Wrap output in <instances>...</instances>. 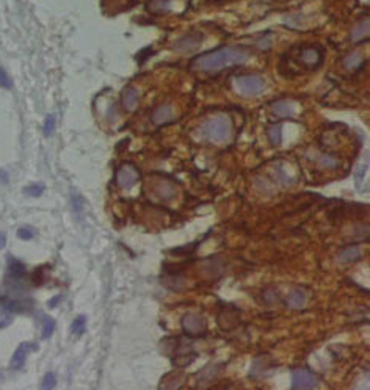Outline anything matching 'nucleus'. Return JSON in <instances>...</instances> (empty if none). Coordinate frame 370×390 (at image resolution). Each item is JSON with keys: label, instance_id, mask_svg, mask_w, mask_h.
Segmentation results:
<instances>
[{"label": "nucleus", "instance_id": "nucleus-1", "mask_svg": "<svg viewBox=\"0 0 370 390\" xmlns=\"http://www.w3.org/2000/svg\"><path fill=\"white\" fill-rule=\"evenodd\" d=\"M249 58H251V52L246 47L223 46L195 57L190 61V71L196 74L213 75L223 69H226V67L245 64Z\"/></svg>", "mask_w": 370, "mask_h": 390}, {"label": "nucleus", "instance_id": "nucleus-2", "mask_svg": "<svg viewBox=\"0 0 370 390\" xmlns=\"http://www.w3.org/2000/svg\"><path fill=\"white\" fill-rule=\"evenodd\" d=\"M231 120L226 115L212 116L201 127V133L205 140L213 143H223L231 137Z\"/></svg>", "mask_w": 370, "mask_h": 390}, {"label": "nucleus", "instance_id": "nucleus-3", "mask_svg": "<svg viewBox=\"0 0 370 390\" xmlns=\"http://www.w3.org/2000/svg\"><path fill=\"white\" fill-rule=\"evenodd\" d=\"M235 87L242 96H259L265 91V80L257 74H245L235 77Z\"/></svg>", "mask_w": 370, "mask_h": 390}, {"label": "nucleus", "instance_id": "nucleus-4", "mask_svg": "<svg viewBox=\"0 0 370 390\" xmlns=\"http://www.w3.org/2000/svg\"><path fill=\"white\" fill-rule=\"evenodd\" d=\"M140 171H138V168H136L134 163H123L121 166L118 168V171H116V183L119 188H123V190H129V188H132V186L135 183H138L140 180Z\"/></svg>", "mask_w": 370, "mask_h": 390}, {"label": "nucleus", "instance_id": "nucleus-5", "mask_svg": "<svg viewBox=\"0 0 370 390\" xmlns=\"http://www.w3.org/2000/svg\"><path fill=\"white\" fill-rule=\"evenodd\" d=\"M317 383V375L309 368H298L292 375V389L294 390H312Z\"/></svg>", "mask_w": 370, "mask_h": 390}, {"label": "nucleus", "instance_id": "nucleus-6", "mask_svg": "<svg viewBox=\"0 0 370 390\" xmlns=\"http://www.w3.org/2000/svg\"><path fill=\"white\" fill-rule=\"evenodd\" d=\"M202 35L201 33H190V35H185L182 38H177L173 42V50L177 54H188L193 52L198 47L202 44Z\"/></svg>", "mask_w": 370, "mask_h": 390}, {"label": "nucleus", "instance_id": "nucleus-7", "mask_svg": "<svg viewBox=\"0 0 370 390\" xmlns=\"http://www.w3.org/2000/svg\"><path fill=\"white\" fill-rule=\"evenodd\" d=\"M298 60H300V63H303L306 67H309V69H315V67H318L322 64V60H323L322 50H318L317 47L301 49Z\"/></svg>", "mask_w": 370, "mask_h": 390}, {"label": "nucleus", "instance_id": "nucleus-8", "mask_svg": "<svg viewBox=\"0 0 370 390\" xmlns=\"http://www.w3.org/2000/svg\"><path fill=\"white\" fill-rule=\"evenodd\" d=\"M174 121V112L173 108L167 104H162L159 107L154 108V112L151 113V122L154 125H165V124H169Z\"/></svg>", "mask_w": 370, "mask_h": 390}, {"label": "nucleus", "instance_id": "nucleus-9", "mask_svg": "<svg viewBox=\"0 0 370 390\" xmlns=\"http://www.w3.org/2000/svg\"><path fill=\"white\" fill-rule=\"evenodd\" d=\"M184 330L188 335H202L205 332V321L200 315H185L182 320Z\"/></svg>", "mask_w": 370, "mask_h": 390}, {"label": "nucleus", "instance_id": "nucleus-10", "mask_svg": "<svg viewBox=\"0 0 370 390\" xmlns=\"http://www.w3.org/2000/svg\"><path fill=\"white\" fill-rule=\"evenodd\" d=\"M138 102H140L138 91L132 87H126L121 92V105L124 108V112H134L138 107Z\"/></svg>", "mask_w": 370, "mask_h": 390}, {"label": "nucleus", "instance_id": "nucleus-11", "mask_svg": "<svg viewBox=\"0 0 370 390\" xmlns=\"http://www.w3.org/2000/svg\"><path fill=\"white\" fill-rule=\"evenodd\" d=\"M32 348H35V346H32L30 343H21L16 351L13 353V358L10 360V365L13 370H21L25 363V359H27V354Z\"/></svg>", "mask_w": 370, "mask_h": 390}, {"label": "nucleus", "instance_id": "nucleus-12", "mask_svg": "<svg viewBox=\"0 0 370 390\" xmlns=\"http://www.w3.org/2000/svg\"><path fill=\"white\" fill-rule=\"evenodd\" d=\"M369 27H370V21L367 18H364L363 21L356 22V25L351 30V41L355 44H359V42H364L369 38Z\"/></svg>", "mask_w": 370, "mask_h": 390}, {"label": "nucleus", "instance_id": "nucleus-13", "mask_svg": "<svg viewBox=\"0 0 370 390\" xmlns=\"http://www.w3.org/2000/svg\"><path fill=\"white\" fill-rule=\"evenodd\" d=\"M270 108L273 115H276L279 118H292L294 116V107H292L290 102L287 100H282V99H278V100H273L270 102Z\"/></svg>", "mask_w": 370, "mask_h": 390}, {"label": "nucleus", "instance_id": "nucleus-14", "mask_svg": "<svg viewBox=\"0 0 370 390\" xmlns=\"http://www.w3.org/2000/svg\"><path fill=\"white\" fill-rule=\"evenodd\" d=\"M171 2L173 0H148L146 10L152 14H167L171 10Z\"/></svg>", "mask_w": 370, "mask_h": 390}, {"label": "nucleus", "instance_id": "nucleus-15", "mask_svg": "<svg viewBox=\"0 0 370 390\" xmlns=\"http://www.w3.org/2000/svg\"><path fill=\"white\" fill-rule=\"evenodd\" d=\"M304 301H306V293L303 290L290 292L289 296L286 298V304L289 307H294V309H300L304 304Z\"/></svg>", "mask_w": 370, "mask_h": 390}, {"label": "nucleus", "instance_id": "nucleus-16", "mask_svg": "<svg viewBox=\"0 0 370 390\" xmlns=\"http://www.w3.org/2000/svg\"><path fill=\"white\" fill-rule=\"evenodd\" d=\"M339 259L342 262H356L361 259V248L359 246H348L345 249H342L339 254Z\"/></svg>", "mask_w": 370, "mask_h": 390}, {"label": "nucleus", "instance_id": "nucleus-17", "mask_svg": "<svg viewBox=\"0 0 370 390\" xmlns=\"http://www.w3.org/2000/svg\"><path fill=\"white\" fill-rule=\"evenodd\" d=\"M361 64H364V58H363V55L358 54V52H353V54H350V55H347L345 58H343V66H345L347 69H350V71L358 69Z\"/></svg>", "mask_w": 370, "mask_h": 390}, {"label": "nucleus", "instance_id": "nucleus-18", "mask_svg": "<svg viewBox=\"0 0 370 390\" xmlns=\"http://www.w3.org/2000/svg\"><path fill=\"white\" fill-rule=\"evenodd\" d=\"M267 135H269V141L273 144V146H279L281 141H282L281 124H273L269 129V132H267Z\"/></svg>", "mask_w": 370, "mask_h": 390}, {"label": "nucleus", "instance_id": "nucleus-19", "mask_svg": "<svg viewBox=\"0 0 370 390\" xmlns=\"http://www.w3.org/2000/svg\"><path fill=\"white\" fill-rule=\"evenodd\" d=\"M55 320L47 315L42 317V338H50L55 330Z\"/></svg>", "mask_w": 370, "mask_h": 390}, {"label": "nucleus", "instance_id": "nucleus-20", "mask_svg": "<svg viewBox=\"0 0 370 390\" xmlns=\"http://www.w3.org/2000/svg\"><path fill=\"white\" fill-rule=\"evenodd\" d=\"M85 328H87V317H85V315L77 317L72 321V325H71V330H72V334H75V335H82L85 332Z\"/></svg>", "mask_w": 370, "mask_h": 390}, {"label": "nucleus", "instance_id": "nucleus-21", "mask_svg": "<svg viewBox=\"0 0 370 390\" xmlns=\"http://www.w3.org/2000/svg\"><path fill=\"white\" fill-rule=\"evenodd\" d=\"M24 193L27 194V196L38 198V196H41L42 193H44V185H42V183H32L29 186H25Z\"/></svg>", "mask_w": 370, "mask_h": 390}, {"label": "nucleus", "instance_id": "nucleus-22", "mask_svg": "<svg viewBox=\"0 0 370 390\" xmlns=\"http://www.w3.org/2000/svg\"><path fill=\"white\" fill-rule=\"evenodd\" d=\"M55 386H57V376L54 375L52 371L46 373V376H44V379H42V383H41V390H52Z\"/></svg>", "mask_w": 370, "mask_h": 390}, {"label": "nucleus", "instance_id": "nucleus-23", "mask_svg": "<svg viewBox=\"0 0 370 390\" xmlns=\"http://www.w3.org/2000/svg\"><path fill=\"white\" fill-rule=\"evenodd\" d=\"M0 87L5 88V90L13 88V79L10 77V74H8L2 66H0Z\"/></svg>", "mask_w": 370, "mask_h": 390}, {"label": "nucleus", "instance_id": "nucleus-24", "mask_svg": "<svg viewBox=\"0 0 370 390\" xmlns=\"http://www.w3.org/2000/svg\"><path fill=\"white\" fill-rule=\"evenodd\" d=\"M10 273L14 276V277H19L25 273V267L21 264L18 260H11L10 262Z\"/></svg>", "mask_w": 370, "mask_h": 390}, {"label": "nucleus", "instance_id": "nucleus-25", "mask_svg": "<svg viewBox=\"0 0 370 390\" xmlns=\"http://www.w3.org/2000/svg\"><path fill=\"white\" fill-rule=\"evenodd\" d=\"M256 46L257 49H261V50H269L271 47V36L267 33V35L264 36H259L256 39Z\"/></svg>", "mask_w": 370, "mask_h": 390}, {"label": "nucleus", "instance_id": "nucleus-26", "mask_svg": "<svg viewBox=\"0 0 370 390\" xmlns=\"http://www.w3.org/2000/svg\"><path fill=\"white\" fill-rule=\"evenodd\" d=\"M71 204H72V209H74L75 213H82V210H83V198L80 196V194L72 193Z\"/></svg>", "mask_w": 370, "mask_h": 390}, {"label": "nucleus", "instance_id": "nucleus-27", "mask_svg": "<svg viewBox=\"0 0 370 390\" xmlns=\"http://www.w3.org/2000/svg\"><path fill=\"white\" fill-rule=\"evenodd\" d=\"M18 237L21 240H32L35 237V231L32 227H21L18 231Z\"/></svg>", "mask_w": 370, "mask_h": 390}, {"label": "nucleus", "instance_id": "nucleus-28", "mask_svg": "<svg viewBox=\"0 0 370 390\" xmlns=\"http://www.w3.org/2000/svg\"><path fill=\"white\" fill-rule=\"evenodd\" d=\"M55 129V118L54 116H47L46 121H44V135L49 137V135H52Z\"/></svg>", "mask_w": 370, "mask_h": 390}, {"label": "nucleus", "instance_id": "nucleus-29", "mask_svg": "<svg viewBox=\"0 0 370 390\" xmlns=\"http://www.w3.org/2000/svg\"><path fill=\"white\" fill-rule=\"evenodd\" d=\"M320 165L326 166V168H336L337 166V160L331 155H322L320 157Z\"/></svg>", "mask_w": 370, "mask_h": 390}, {"label": "nucleus", "instance_id": "nucleus-30", "mask_svg": "<svg viewBox=\"0 0 370 390\" xmlns=\"http://www.w3.org/2000/svg\"><path fill=\"white\" fill-rule=\"evenodd\" d=\"M366 171H367V165H363L356 171V185H361V182H363L364 176H366Z\"/></svg>", "mask_w": 370, "mask_h": 390}, {"label": "nucleus", "instance_id": "nucleus-31", "mask_svg": "<svg viewBox=\"0 0 370 390\" xmlns=\"http://www.w3.org/2000/svg\"><path fill=\"white\" fill-rule=\"evenodd\" d=\"M8 179H10V177H8V173L5 171V169H0V183H8Z\"/></svg>", "mask_w": 370, "mask_h": 390}, {"label": "nucleus", "instance_id": "nucleus-32", "mask_svg": "<svg viewBox=\"0 0 370 390\" xmlns=\"http://www.w3.org/2000/svg\"><path fill=\"white\" fill-rule=\"evenodd\" d=\"M60 300H62V296H57V298H54V300H50L49 301V307H55L57 304L60 302Z\"/></svg>", "mask_w": 370, "mask_h": 390}, {"label": "nucleus", "instance_id": "nucleus-33", "mask_svg": "<svg viewBox=\"0 0 370 390\" xmlns=\"http://www.w3.org/2000/svg\"><path fill=\"white\" fill-rule=\"evenodd\" d=\"M5 244H6V239H5V235H3V234H0V249L5 248Z\"/></svg>", "mask_w": 370, "mask_h": 390}]
</instances>
